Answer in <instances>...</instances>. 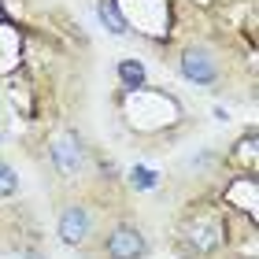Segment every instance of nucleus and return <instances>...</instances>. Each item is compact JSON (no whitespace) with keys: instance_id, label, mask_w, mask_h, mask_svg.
Masks as SVG:
<instances>
[{"instance_id":"6e6552de","label":"nucleus","mask_w":259,"mask_h":259,"mask_svg":"<svg viewBox=\"0 0 259 259\" xmlns=\"http://www.w3.org/2000/svg\"><path fill=\"white\" fill-rule=\"evenodd\" d=\"M130 182H134L137 189H152V185H156V174H152V170H145V167H137L134 174H130Z\"/></svg>"},{"instance_id":"f257e3e1","label":"nucleus","mask_w":259,"mask_h":259,"mask_svg":"<svg viewBox=\"0 0 259 259\" xmlns=\"http://www.w3.org/2000/svg\"><path fill=\"white\" fill-rule=\"evenodd\" d=\"M182 74L196 81V85H215L219 81V60H215V52L204 49V45H189V49L182 52Z\"/></svg>"},{"instance_id":"423d86ee","label":"nucleus","mask_w":259,"mask_h":259,"mask_svg":"<svg viewBox=\"0 0 259 259\" xmlns=\"http://www.w3.org/2000/svg\"><path fill=\"white\" fill-rule=\"evenodd\" d=\"M119 78L126 81V89H145V67L137 60H122L119 63Z\"/></svg>"},{"instance_id":"0eeeda50","label":"nucleus","mask_w":259,"mask_h":259,"mask_svg":"<svg viewBox=\"0 0 259 259\" xmlns=\"http://www.w3.org/2000/svg\"><path fill=\"white\" fill-rule=\"evenodd\" d=\"M15 189H19V174L11 170L4 159H0V196H11Z\"/></svg>"},{"instance_id":"20e7f679","label":"nucleus","mask_w":259,"mask_h":259,"mask_svg":"<svg viewBox=\"0 0 259 259\" xmlns=\"http://www.w3.org/2000/svg\"><path fill=\"white\" fill-rule=\"evenodd\" d=\"M52 159H56V170L60 174H70V170H78V163H81V152H78V141L74 137H60L52 145Z\"/></svg>"},{"instance_id":"f03ea898","label":"nucleus","mask_w":259,"mask_h":259,"mask_svg":"<svg viewBox=\"0 0 259 259\" xmlns=\"http://www.w3.org/2000/svg\"><path fill=\"white\" fill-rule=\"evenodd\" d=\"M145 252H148V244L137 226L122 222V226H115L108 233V259H145Z\"/></svg>"},{"instance_id":"7ed1b4c3","label":"nucleus","mask_w":259,"mask_h":259,"mask_svg":"<svg viewBox=\"0 0 259 259\" xmlns=\"http://www.w3.org/2000/svg\"><path fill=\"white\" fill-rule=\"evenodd\" d=\"M89 230H93L89 207H81V204L63 207V215H60V241L63 244H81V241L89 237Z\"/></svg>"},{"instance_id":"39448f33","label":"nucleus","mask_w":259,"mask_h":259,"mask_svg":"<svg viewBox=\"0 0 259 259\" xmlns=\"http://www.w3.org/2000/svg\"><path fill=\"white\" fill-rule=\"evenodd\" d=\"M97 15L104 19V26H108L111 33H126L130 26H126V19H122V11H119V4L115 0H97Z\"/></svg>"}]
</instances>
